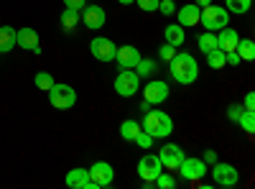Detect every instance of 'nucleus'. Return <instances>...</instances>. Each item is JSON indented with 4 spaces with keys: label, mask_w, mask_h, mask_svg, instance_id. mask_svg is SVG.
Segmentation results:
<instances>
[{
    "label": "nucleus",
    "mask_w": 255,
    "mask_h": 189,
    "mask_svg": "<svg viewBox=\"0 0 255 189\" xmlns=\"http://www.w3.org/2000/svg\"><path fill=\"white\" fill-rule=\"evenodd\" d=\"M158 159H161V166L168 172H176L179 164L184 161V149L179 143H166L163 149L158 151Z\"/></svg>",
    "instance_id": "nucleus-13"
},
{
    "label": "nucleus",
    "mask_w": 255,
    "mask_h": 189,
    "mask_svg": "<svg viewBox=\"0 0 255 189\" xmlns=\"http://www.w3.org/2000/svg\"><path fill=\"white\" fill-rule=\"evenodd\" d=\"M168 74H171V79L179 82V85H194L197 77H199V64L191 54L176 51L168 59Z\"/></svg>",
    "instance_id": "nucleus-1"
},
{
    "label": "nucleus",
    "mask_w": 255,
    "mask_h": 189,
    "mask_svg": "<svg viewBox=\"0 0 255 189\" xmlns=\"http://www.w3.org/2000/svg\"><path fill=\"white\" fill-rule=\"evenodd\" d=\"M79 15H82V23L87 26V28H92V31H100L105 23H108V13H105V8L102 5H84L82 10H79Z\"/></svg>",
    "instance_id": "nucleus-11"
},
{
    "label": "nucleus",
    "mask_w": 255,
    "mask_h": 189,
    "mask_svg": "<svg viewBox=\"0 0 255 189\" xmlns=\"http://www.w3.org/2000/svg\"><path fill=\"white\" fill-rule=\"evenodd\" d=\"M197 46L204 54H209L212 49H217V33L215 31H204L202 36H197Z\"/></svg>",
    "instance_id": "nucleus-23"
},
{
    "label": "nucleus",
    "mask_w": 255,
    "mask_h": 189,
    "mask_svg": "<svg viewBox=\"0 0 255 189\" xmlns=\"http://www.w3.org/2000/svg\"><path fill=\"white\" fill-rule=\"evenodd\" d=\"M90 182V172L84 169V166H77V169L67 172V179H64V184H67L69 189H84Z\"/></svg>",
    "instance_id": "nucleus-18"
},
{
    "label": "nucleus",
    "mask_w": 255,
    "mask_h": 189,
    "mask_svg": "<svg viewBox=\"0 0 255 189\" xmlns=\"http://www.w3.org/2000/svg\"><path fill=\"white\" fill-rule=\"evenodd\" d=\"M176 54V49L171 46V44H163L161 49H158V59H163V61H168V59H171Z\"/></svg>",
    "instance_id": "nucleus-34"
},
{
    "label": "nucleus",
    "mask_w": 255,
    "mask_h": 189,
    "mask_svg": "<svg viewBox=\"0 0 255 189\" xmlns=\"http://www.w3.org/2000/svg\"><path fill=\"white\" fill-rule=\"evenodd\" d=\"M179 177L184 182H202V177L209 172L207 169V164L199 159V156H184V161L179 164Z\"/></svg>",
    "instance_id": "nucleus-5"
},
{
    "label": "nucleus",
    "mask_w": 255,
    "mask_h": 189,
    "mask_svg": "<svg viewBox=\"0 0 255 189\" xmlns=\"http://www.w3.org/2000/svg\"><path fill=\"white\" fill-rule=\"evenodd\" d=\"M225 8H227V13L243 15V13H248L253 8V0H225Z\"/></svg>",
    "instance_id": "nucleus-26"
},
{
    "label": "nucleus",
    "mask_w": 255,
    "mask_h": 189,
    "mask_svg": "<svg viewBox=\"0 0 255 189\" xmlns=\"http://www.w3.org/2000/svg\"><path fill=\"white\" fill-rule=\"evenodd\" d=\"M202 161H204V164H215V161H217V154H215V151H204Z\"/></svg>",
    "instance_id": "nucleus-39"
},
{
    "label": "nucleus",
    "mask_w": 255,
    "mask_h": 189,
    "mask_svg": "<svg viewBox=\"0 0 255 189\" xmlns=\"http://www.w3.org/2000/svg\"><path fill=\"white\" fill-rule=\"evenodd\" d=\"M115 59H118L120 69H135V64L140 61V51L135 46H130V44H125V46H118Z\"/></svg>",
    "instance_id": "nucleus-15"
},
{
    "label": "nucleus",
    "mask_w": 255,
    "mask_h": 189,
    "mask_svg": "<svg viewBox=\"0 0 255 189\" xmlns=\"http://www.w3.org/2000/svg\"><path fill=\"white\" fill-rule=\"evenodd\" d=\"M140 90V77L135 74V69H123L115 77V92L120 97H133Z\"/></svg>",
    "instance_id": "nucleus-8"
},
{
    "label": "nucleus",
    "mask_w": 255,
    "mask_h": 189,
    "mask_svg": "<svg viewBox=\"0 0 255 189\" xmlns=\"http://www.w3.org/2000/svg\"><path fill=\"white\" fill-rule=\"evenodd\" d=\"M153 141H156V138H153V136H148V133H145L143 128H140V133H138V136L133 138V143H138V146H140L143 151H151V146H153Z\"/></svg>",
    "instance_id": "nucleus-31"
},
{
    "label": "nucleus",
    "mask_w": 255,
    "mask_h": 189,
    "mask_svg": "<svg viewBox=\"0 0 255 189\" xmlns=\"http://www.w3.org/2000/svg\"><path fill=\"white\" fill-rule=\"evenodd\" d=\"M64 5H67V8H74V10H82L84 5H87V0H64Z\"/></svg>",
    "instance_id": "nucleus-37"
},
{
    "label": "nucleus",
    "mask_w": 255,
    "mask_h": 189,
    "mask_svg": "<svg viewBox=\"0 0 255 189\" xmlns=\"http://www.w3.org/2000/svg\"><path fill=\"white\" fill-rule=\"evenodd\" d=\"M90 54L97 59V61H115V54H118V46H115V41L108 38V36H95L90 41Z\"/></svg>",
    "instance_id": "nucleus-7"
},
{
    "label": "nucleus",
    "mask_w": 255,
    "mask_h": 189,
    "mask_svg": "<svg viewBox=\"0 0 255 189\" xmlns=\"http://www.w3.org/2000/svg\"><path fill=\"white\" fill-rule=\"evenodd\" d=\"M194 3H197L199 8H204V5H209V3H212V0H194Z\"/></svg>",
    "instance_id": "nucleus-40"
},
{
    "label": "nucleus",
    "mask_w": 255,
    "mask_h": 189,
    "mask_svg": "<svg viewBox=\"0 0 255 189\" xmlns=\"http://www.w3.org/2000/svg\"><path fill=\"white\" fill-rule=\"evenodd\" d=\"M153 72H156V61H153V59H143V56H140V61L135 64V74L143 79V77H151Z\"/></svg>",
    "instance_id": "nucleus-28"
},
{
    "label": "nucleus",
    "mask_w": 255,
    "mask_h": 189,
    "mask_svg": "<svg viewBox=\"0 0 255 189\" xmlns=\"http://www.w3.org/2000/svg\"><path fill=\"white\" fill-rule=\"evenodd\" d=\"M15 44L26 51H33V54H41V41H38V33L33 28H18L15 31Z\"/></svg>",
    "instance_id": "nucleus-14"
},
{
    "label": "nucleus",
    "mask_w": 255,
    "mask_h": 189,
    "mask_svg": "<svg viewBox=\"0 0 255 189\" xmlns=\"http://www.w3.org/2000/svg\"><path fill=\"white\" fill-rule=\"evenodd\" d=\"M199 13H202V8H199L197 3H189V5H181V8H176V15H179V26H184V28L199 26Z\"/></svg>",
    "instance_id": "nucleus-16"
},
{
    "label": "nucleus",
    "mask_w": 255,
    "mask_h": 189,
    "mask_svg": "<svg viewBox=\"0 0 255 189\" xmlns=\"http://www.w3.org/2000/svg\"><path fill=\"white\" fill-rule=\"evenodd\" d=\"M153 184H156L158 189H174V187H176L179 182H176V179H174L171 174H163V172H161V174H158V177L153 179Z\"/></svg>",
    "instance_id": "nucleus-30"
},
{
    "label": "nucleus",
    "mask_w": 255,
    "mask_h": 189,
    "mask_svg": "<svg viewBox=\"0 0 255 189\" xmlns=\"http://www.w3.org/2000/svg\"><path fill=\"white\" fill-rule=\"evenodd\" d=\"M140 128L148 136H153V138H168L174 133V120H171V115H166L163 110H145Z\"/></svg>",
    "instance_id": "nucleus-2"
},
{
    "label": "nucleus",
    "mask_w": 255,
    "mask_h": 189,
    "mask_svg": "<svg viewBox=\"0 0 255 189\" xmlns=\"http://www.w3.org/2000/svg\"><path fill=\"white\" fill-rule=\"evenodd\" d=\"M161 172H163V166H161L158 154H145V156H140V161H138V177H140L143 182H153Z\"/></svg>",
    "instance_id": "nucleus-12"
},
{
    "label": "nucleus",
    "mask_w": 255,
    "mask_h": 189,
    "mask_svg": "<svg viewBox=\"0 0 255 189\" xmlns=\"http://www.w3.org/2000/svg\"><path fill=\"white\" fill-rule=\"evenodd\" d=\"M243 108H245V110H255V95H253V92H248V95H245Z\"/></svg>",
    "instance_id": "nucleus-38"
},
{
    "label": "nucleus",
    "mask_w": 255,
    "mask_h": 189,
    "mask_svg": "<svg viewBox=\"0 0 255 189\" xmlns=\"http://www.w3.org/2000/svg\"><path fill=\"white\" fill-rule=\"evenodd\" d=\"M49 102L56 110H72L77 105V90L72 85H59V82H54V87L49 90Z\"/></svg>",
    "instance_id": "nucleus-4"
},
{
    "label": "nucleus",
    "mask_w": 255,
    "mask_h": 189,
    "mask_svg": "<svg viewBox=\"0 0 255 189\" xmlns=\"http://www.w3.org/2000/svg\"><path fill=\"white\" fill-rule=\"evenodd\" d=\"M199 23H202L207 31H220V28H225V26L230 23V13H227V8H220V5H215V3H209V5H204L202 13H199Z\"/></svg>",
    "instance_id": "nucleus-3"
},
{
    "label": "nucleus",
    "mask_w": 255,
    "mask_h": 189,
    "mask_svg": "<svg viewBox=\"0 0 255 189\" xmlns=\"http://www.w3.org/2000/svg\"><path fill=\"white\" fill-rule=\"evenodd\" d=\"M33 82H36V87H38V90H44V92H49V90L54 87V77H51L49 72H38Z\"/></svg>",
    "instance_id": "nucleus-29"
},
{
    "label": "nucleus",
    "mask_w": 255,
    "mask_h": 189,
    "mask_svg": "<svg viewBox=\"0 0 255 189\" xmlns=\"http://www.w3.org/2000/svg\"><path fill=\"white\" fill-rule=\"evenodd\" d=\"M163 36H166V44H171L174 49H181L184 41H186V31H184V26H179V23H168V26L163 28Z\"/></svg>",
    "instance_id": "nucleus-19"
},
{
    "label": "nucleus",
    "mask_w": 255,
    "mask_h": 189,
    "mask_svg": "<svg viewBox=\"0 0 255 189\" xmlns=\"http://www.w3.org/2000/svg\"><path fill=\"white\" fill-rule=\"evenodd\" d=\"M87 172H90V182H92L97 189L110 187V184H113V179H115V169H113V166H110L108 161H95Z\"/></svg>",
    "instance_id": "nucleus-9"
},
{
    "label": "nucleus",
    "mask_w": 255,
    "mask_h": 189,
    "mask_svg": "<svg viewBox=\"0 0 255 189\" xmlns=\"http://www.w3.org/2000/svg\"><path fill=\"white\" fill-rule=\"evenodd\" d=\"M207 64H209V69H225V67H227V56H225V51L212 49V51L207 54Z\"/></svg>",
    "instance_id": "nucleus-25"
},
{
    "label": "nucleus",
    "mask_w": 255,
    "mask_h": 189,
    "mask_svg": "<svg viewBox=\"0 0 255 189\" xmlns=\"http://www.w3.org/2000/svg\"><path fill=\"white\" fill-rule=\"evenodd\" d=\"M212 179H215L217 187H227V189H232V187H238V182H240V172H238L232 164L215 161V164H212Z\"/></svg>",
    "instance_id": "nucleus-6"
},
{
    "label": "nucleus",
    "mask_w": 255,
    "mask_h": 189,
    "mask_svg": "<svg viewBox=\"0 0 255 189\" xmlns=\"http://www.w3.org/2000/svg\"><path fill=\"white\" fill-rule=\"evenodd\" d=\"M59 23H61L64 31H74V28L82 23V15H79V10H74V8H64L61 15H59Z\"/></svg>",
    "instance_id": "nucleus-20"
},
{
    "label": "nucleus",
    "mask_w": 255,
    "mask_h": 189,
    "mask_svg": "<svg viewBox=\"0 0 255 189\" xmlns=\"http://www.w3.org/2000/svg\"><path fill=\"white\" fill-rule=\"evenodd\" d=\"M138 133H140V123L138 120H123V125H120V138L123 141H133Z\"/></svg>",
    "instance_id": "nucleus-24"
},
{
    "label": "nucleus",
    "mask_w": 255,
    "mask_h": 189,
    "mask_svg": "<svg viewBox=\"0 0 255 189\" xmlns=\"http://www.w3.org/2000/svg\"><path fill=\"white\" fill-rule=\"evenodd\" d=\"M15 49V28L3 26L0 28V54H8Z\"/></svg>",
    "instance_id": "nucleus-21"
},
{
    "label": "nucleus",
    "mask_w": 255,
    "mask_h": 189,
    "mask_svg": "<svg viewBox=\"0 0 255 189\" xmlns=\"http://www.w3.org/2000/svg\"><path fill=\"white\" fill-rule=\"evenodd\" d=\"M118 3H120V5H133L135 0H118Z\"/></svg>",
    "instance_id": "nucleus-41"
},
{
    "label": "nucleus",
    "mask_w": 255,
    "mask_h": 189,
    "mask_svg": "<svg viewBox=\"0 0 255 189\" xmlns=\"http://www.w3.org/2000/svg\"><path fill=\"white\" fill-rule=\"evenodd\" d=\"M158 10H161V15H174V13H176L174 0H161V3H158Z\"/></svg>",
    "instance_id": "nucleus-32"
},
{
    "label": "nucleus",
    "mask_w": 255,
    "mask_h": 189,
    "mask_svg": "<svg viewBox=\"0 0 255 189\" xmlns=\"http://www.w3.org/2000/svg\"><path fill=\"white\" fill-rule=\"evenodd\" d=\"M225 56H227V67H240V56H238V51H227Z\"/></svg>",
    "instance_id": "nucleus-36"
},
{
    "label": "nucleus",
    "mask_w": 255,
    "mask_h": 189,
    "mask_svg": "<svg viewBox=\"0 0 255 189\" xmlns=\"http://www.w3.org/2000/svg\"><path fill=\"white\" fill-rule=\"evenodd\" d=\"M243 110H245V108H240V105H230V110H227V118L238 123V118H240V113H243Z\"/></svg>",
    "instance_id": "nucleus-35"
},
{
    "label": "nucleus",
    "mask_w": 255,
    "mask_h": 189,
    "mask_svg": "<svg viewBox=\"0 0 255 189\" xmlns=\"http://www.w3.org/2000/svg\"><path fill=\"white\" fill-rule=\"evenodd\" d=\"M135 3H138L140 10L151 13V10H158V3H161V0H135Z\"/></svg>",
    "instance_id": "nucleus-33"
},
{
    "label": "nucleus",
    "mask_w": 255,
    "mask_h": 189,
    "mask_svg": "<svg viewBox=\"0 0 255 189\" xmlns=\"http://www.w3.org/2000/svg\"><path fill=\"white\" fill-rule=\"evenodd\" d=\"M235 51H238L240 61H253V59H255V44H253L250 38H240L238 46H235Z\"/></svg>",
    "instance_id": "nucleus-22"
},
{
    "label": "nucleus",
    "mask_w": 255,
    "mask_h": 189,
    "mask_svg": "<svg viewBox=\"0 0 255 189\" xmlns=\"http://www.w3.org/2000/svg\"><path fill=\"white\" fill-rule=\"evenodd\" d=\"M238 125L245 133H253L255 131V110H243L240 118H238Z\"/></svg>",
    "instance_id": "nucleus-27"
},
{
    "label": "nucleus",
    "mask_w": 255,
    "mask_h": 189,
    "mask_svg": "<svg viewBox=\"0 0 255 189\" xmlns=\"http://www.w3.org/2000/svg\"><path fill=\"white\" fill-rule=\"evenodd\" d=\"M168 95H171V87L166 85L163 79H151L148 85L143 87V100L151 102V105H161L168 100Z\"/></svg>",
    "instance_id": "nucleus-10"
},
{
    "label": "nucleus",
    "mask_w": 255,
    "mask_h": 189,
    "mask_svg": "<svg viewBox=\"0 0 255 189\" xmlns=\"http://www.w3.org/2000/svg\"><path fill=\"white\" fill-rule=\"evenodd\" d=\"M238 41H240V33H238L235 28L225 26V28H220V36H217V49L225 51V54H227V51H235Z\"/></svg>",
    "instance_id": "nucleus-17"
}]
</instances>
